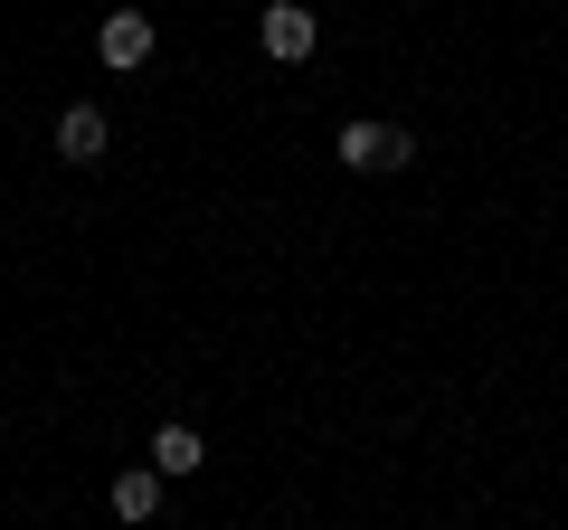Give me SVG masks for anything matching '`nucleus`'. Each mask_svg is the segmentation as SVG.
Segmentation results:
<instances>
[{"mask_svg":"<svg viewBox=\"0 0 568 530\" xmlns=\"http://www.w3.org/2000/svg\"><path fill=\"white\" fill-rule=\"evenodd\" d=\"M95 58L114 67V77H133V67L152 58V20H142V10H114V20L95 29Z\"/></svg>","mask_w":568,"mask_h":530,"instance_id":"nucleus-3","label":"nucleus"},{"mask_svg":"<svg viewBox=\"0 0 568 530\" xmlns=\"http://www.w3.org/2000/svg\"><path fill=\"white\" fill-rule=\"evenodd\" d=\"M58 162H104V114L95 104H67L58 114Z\"/></svg>","mask_w":568,"mask_h":530,"instance_id":"nucleus-4","label":"nucleus"},{"mask_svg":"<svg viewBox=\"0 0 568 530\" xmlns=\"http://www.w3.org/2000/svg\"><path fill=\"white\" fill-rule=\"evenodd\" d=\"M256 39H265V58H275V67H304V58H313V39H323V20H313L304 0H265Z\"/></svg>","mask_w":568,"mask_h":530,"instance_id":"nucleus-1","label":"nucleus"},{"mask_svg":"<svg viewBox=\"0 0 568 530\" xmlns=\"http://www.w3.org/2000/svg\"><path fill=\"white\" fill-rule=\"evenodd\" d=\"M114 511H123V521H152V511H162V473H152V465L114 473Z\"/></svg>","mask_w":568,"mask_h":530,"instance_id":"nucleus-6","label":"nucleus"},{"mask_svg":"<svg viewBox=\"0 0 568 530\" xmlns=\"http://www.w3.org/2000/svg\"><path fill=\"white\" fill-rule=\"evenodd\" d=\"M200 465H209L200 427H162V436H152V473H200Z\"/></svg>","mask_w":568,"mask_h":530,"instance_id":"nucleus-5","label":"nucleus"},{"mask_svg":"<svg viewBox=\"0 0 568 530\" xmlns=\"http://www.w3.org/2000/svg\"><path fill=\"white\" fill-rule=\"evenodd\" d=\"M332 152H342L351 171H398V162H407L417 143H407L398 123H342V143H332Z\"/></svg>","mask_w":568,"mask_h":530,"instance_id":"nucleus-2","label":"nucleus"}]
</instances>
